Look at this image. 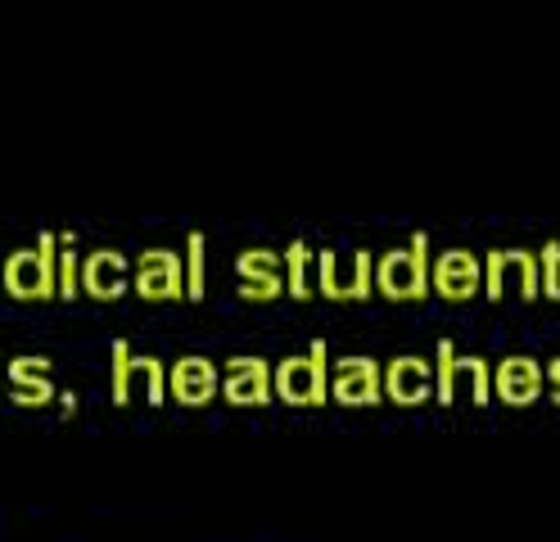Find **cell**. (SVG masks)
<instances>
[{"label": "cell", "instance_id": "cell-1", "mask_svg": "<svg viewBox=\"0 0 560 542\" xmlns=\"http://www.w3.org/2000/svg\"><path fill=\"white\" fill-rule=\"evenodd\" d=\"M59 240L55 231H42L32 249H14L5 263H0V289H10L23 303H46L59 295L55 285V267H59Z\"/></svg>", "mask_w": 560, "mask_h": 542}, {"label": "cell", "instance_id": "cell-2", "mask_svg": "<svg viewBox=\"0 0 560 542\" xmlns=\"http://www.w3.org/2000/svg\"><path fill=\"white\" fill-rule=\"evenodd\" d=\"M430 267H434V253H430V235L416 231L402 249L380 253L375 263V289L384 299L407 303V299H425L430 295Z\"/></svg>", "mask_w": 560, "mask_h": 542}, {"label": "cell", "instance_id": "cell-3", "mask_svg": "<svg viewBox=\"0 0 560 542\" xmlns=\"http://www.w3.org/2000/svg\"><path fill=\"white\" fill-rule=\"evenodd\" d=\"M276 397L294 407H322L330 403V348L326 339H312L307 353L276 361Z\"/></svg>", "mask_w": 560, "mask_h": 542}, {"label": "cell", "instance_id": "cell-4", "mask_svg": "<svg viewBox=\"0 0 560 542\" xmlns=\"http://www.w3.org/2000/svg\"><path fill=\"white\" fill-rule=\"evenodd\" d=\"M462 389H470V403H493V367L488 357L475 353H457L452 339H439L434 348V397L439 403H452Z\"/></svg>", "mask_w": 560, "mask_h": 542}, {"label": "cell", "instance_id": "cell-5", "mask_svg": "<svg viewBox=\"0 0 560 542\" xmlns=\"http://www.w3.org/2000/svg\"><path fill=\"white\" fill-rule=\"evenodd\" d=\"M109 384H114V403H118V407L131 403L136 384L145 389V403H154V407H163V397H172V393H167V367H163V357L131 353L127 339H114V371H109Z\"/></svg>", "mask_w": 560, "mask_h": 542}, {"label": "cell", "instance_id": "cell-6", "mask_svg": "<svg viewBox=\"0 0 560 542\" xmlns=\"http://www.w3.org/2000/svg\"><path fill=\"white\" fill-rule=\"evenodd\" d=\"M483 285H488V299H538L542 295V267H538V253L529 249H488V263H483Z\"/></svg>", "mask_w": 560, "mask_h": 542}, {"label": "cell", "instance_id": "cell-7", "mask_svg": "<svg viewBox=\"0 0 560 542\" xmlns=\"http://www.w3.org/2000/svg\"><path fill=\"white\" fill-rule=\"evenodd\" d=\"M330 397L339 407H375L384 397V367L366 353L330 357Z\"/></svg>", "mask_w": 560, "mask_h": 542}, {"label": "cell", "instance_id": "cell-8", "mask_svg": "<svg viewBox=\"0 0 560 542\" xmlns=\"http://www.w3.org/2000/svg\"><path fill=\"white\" fill-rule=\"evenodd\" d=\"M317 289L326 299H371L375 295V253L358 249L353 263L339 267L335 249H317Z\"/></svg>", "mask_w": 560, "mask_h": 542}, {"label": "cell", "instance_id": "cell-9", "mask_svg": "<svg viewBox=\"0 0 560 542\" xmlns=\"http://www.w3.org/2000/svg\"><path fill=\"white\" fill-rule=\"evenodd\" d=\"M271 376H276V367L267 357H254V353L231 357V361H222V397L231 407H262L276 393Z\"/></svg>", "mask_w": 560, "mask_h": 542}, {"label": "cell", "instance_id": "cell-10", "mask_svg": "<svg viewBox=\"0 0 560 542\" xmlns=\"http://www.w3.org/2000/svg\"><path fill=\"white\" fill-rule=\"evenodd\" d=\"M131 289L140 299H186V258L172 249H145L136 258Z\"/></svg>", "mask_w": 560, "mask_h": 542}, {"label": "cell", "instance_id": "cell-11", "mask_svg": "<svg viewBox=\"0 0 560 542\" xmlns=\"http://www.w3.org/2000/svg\"><path fill=\"white\" fill-rule=\"evenodd\" d=\"M167 393L177 397V403L186 407H203L213 403V397H222V367L218 361H208L199 353H186L167 367Z\"/></svg>", "mask_w": 560, "mask_h": 542}, {"label": "cell", "instance_id": "cell-12", "mask_svg": "<svg viewBox=\"0 0 560 542\" xmlns=\"http://www.w3.org/2000/svg\"><path fill=\"white\" fill-rule=\"evenodd\" d=\"M542 384H547V367L538 357H524V353H511L493 367V397L502 403H515V407H529L542 397Z\"/></svg>", "mask_w": 560, "mask_h": 542}, {"label": "cell", "instance_id": "cell-13", "mask_svg": "<svg viewBox=\"0 0 560 542\" xmlns=\"http://www.w3.org/2000/svg\"><path fill=\"white\" fill-rule=\"evenodd\" d=\"M384 397L389 403H430L434 397V361L425 357H411V353H398L384 361Z\"/></svg>", "mask_w": 560, "mask_h": 542}, {"label": "cell", "instance_id": "cell-14", "mask_svg": "<svg viewBox=\"0 0 560 542\" xmlns=\"http://www.w3.org/2000/svg\"><path fill=\"white\" fill-rule=\"evenodd\" d=\"M430 285L439 289L443 299H475L479 295V285H483V263L475 258L470 249H443L434 253V267H430Z\"/></svg>", "mask_w": 560, "mask_h": 542}, {"label": "cell", "instance_id": "cell-15", "mask_svg": "<svg viewBox=\"0 0 560 542\" xmlns=\"http://www.w3.org/2000/svg\"><path fill=\"white\" fill-rule=\"evenodd\" d=\"M131 276H136V263H127V253H118V249H95L82 263V289L100 303L122 299Z\"/></svg>", "mask_w": 560, "mask_h": 542}, {"label": "cell", "instance_id": "cell-16", "mask_svg": "<svg viewBox=\"0 0 560 542\" xmlns=\"http://www.w3.org/2000/svg\"><path fill=\"white\" fill-rule=\"evenodd\" d=\"M312 263H317V253L307 249V240H290V249H285V289L294 299L312 295Z\"/></svg>", "mask_w": 560, "mask_h": 542}, {"label": "cell", "instance_id": "cell-17", "mask_svg": "<svg viewBox=\"0 0 560 542\" xmlns=\"http://www.w3.org/2000/svg\"><path fill=\"white\" fill-rule=\"evenodd\" d=\"M82 253L73 244V235H59V267H55V285H59V299H78L82 295Z\"/></svg>", "mask_w": 560, "mask_h": 542}, {"label": "cell", "instance_id": "cell-18", "mask_svg": "<svg viewBox=\"0 0 560 542\" xmlns=\"http://www.w3.org/2000/svg\"><path fill=\"white\" fill-rule=\"evenodd\" d=\"M235 272L240 280L249 285V280H276V276H285V253H271V249H244L240 258H235Z\"/></svg>", "mask_w": 560, "mask_h": 542}, {"label": "cell", "instance_id": "cell-19", "mask_svg": "<svg viewBox=\"0 0 560 542\" xmlns=\"http://www.w3.org/2000/svg\"><path fill=\"white\" fill-rule=\"evenodd\" d=\"M203 253H208V240L203 231H190L186 235V299H203V289H208V263H203Z\"/></svg>", "mask_w": 560, "mask_h": 542}, {"label": "cell", "instance_id": "cell-20", "mask_svg": "<svg viewBox=\"0 0 560 542\" xmlns=\"http://www.w3.org/2000/svg\"><path fill=\"white\" fill-rule=\"evenodd\" d=\"M5 376H10V384H37V380H55V376H50V357H42V353L10 357V361H5Z\"/></svg>", "mask_w": 560, "mask_h": 542}, {"label": "cell", "instance_id": "cell-21", "mask_svg": "<svg viewBox=\"0 0 560 542\" xmlns=\"http://www.w3.org/2000/svg\"><path fill=\"white\" fill-rule=\"evenodd\" d=\"M538 267H542V295L560 303V240H547L538 249Z\"/></svg>", "mask_w": 560, "mask_h": 542}, {"label": "cell", "instance_id": "cell-22", "mask_svg": "<svg viewBox=\"0 0 560 542\" xmlns=\"http://www.w3.org/2000/svg\"><path fill=\"white\" fill-rule=\"evenodd\" d=\"M10 397L19 407H46V403H55V380H37V384H10Z\"/></svg>", "mask_w": 560, "mask_h": 542}, {"label": "cell", "instance_id": "cell-23", "mask_svg": "<svg viewBox=\"0 0 560 542\" xmlns=\"http://www.w3.org/2000/svg\"><path fill=\"white\" fill-rule=\"evenodd\" d=\"M244 299H254V303H262V299H280V295H290L285 289V276H276V280H249L240 289Z\"/></svg>", "mask_w": 560, "mask_h": 542}, {"label": "cell", "instance_id": "cell-24", "mask_svg": "<svg viewBox=\"0 0 560 542\" xmlns=\"http://www.w3.org/2000/svg\"><path fill=\"white\" fill-rule=\"evenodd\" d=\"M59 412H63V416L78 412V393H73V389H59Z\"/></svg>", "mask_w": 560, "mask_h": 542}, {"label": "cell", "instance_id": "cell-25", "mask_svg": "<svg viewBox=\"0 0 560 542\" xmlns=\"http://www.w3.org/2000/svg\"><path fill=\"white\" fill-rule=\"evenodd\" d=\"M547 380H551V384H560V357H556V361H547Z\"/></svg>", "mask_w": 560, "mask_h": 542}, {"label": "cell", "instance_id": "cell-26", "mask_svg": "<svg viewBox=\"0 0 560 542\" xmlns=\"http://www.w3.org/2000/svg\"><path fill=\"white\" fill-rule=\"evenodd\" d=\"M551 397H556V403H560V384H551Z\"/></svg>", "mask_w": 560, "mask_h": 542}, {"label": "cell", "instance_id": "cell-27", "mask_svg": "<svg viewBox=\"0 0 560 542\" xmlns=\"http://www.w3.org/2000/svg\"><path fill=\"white\" fill-rule=\"evenodd\" d=\"M0 371H5V361H0ZM0 397H5V384H0Z\"/></svg>", "mask_w": 560, "mask_h": 542}]
</instances>
